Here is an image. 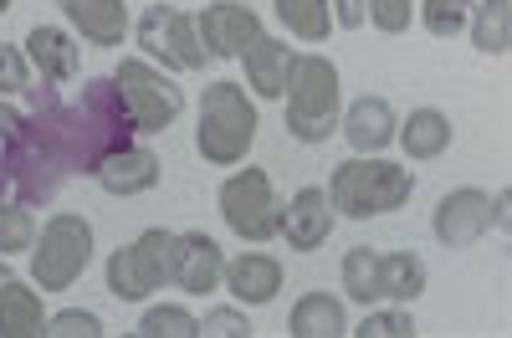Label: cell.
I'll return each instance as SVG.
<instances>
[{
    "mask_svg": "<svg viewBox=\"0 0 512 338\" xmlns=\"http://www.w3.org/2000/svg\"><path fill=\"white\" fill-rule=\"evenodd\" d=\"M487 200H492V195H487V190H477V185L446 190V195L436 200V221H431L436 241H441V246H477V241L492 231Z\"/></svg>",
    "mask_w": 512,
    "mask_h": 338,
    "instance_id": "obj_11",
    "label": "cell"
},
{
    "mask_svg": "<svg viewBox=\"0 0 512 338\" xmlns=\"http://www.w3.org/2000/svg\"><path fill=\"white\" fill-rule=\"evenodd\" d=\"M277 236H287L292 251H318L333 236V205L323 185H303L287 205H277Z\"/></svg>",
    "mask_w": 512,
    "mask_h": 338,
    "instance_id": "obj_12",
    "label": "cell"
},
{
    "mask_svg": "<svg viewBox=\"0 0 512 338\" xmlns=\"http://www.w3.org/2000/svg\"><path fill=\"white\" fill-rule=\"evenodd\" d=\"M31 88V62L21 47H0V98L11 93H26Z\"/></svg>",
    "mask_w": 512,
    "mask_h": 338,
    "instance_id": "obj_33",
    "label": "cell"
},
{
    "mask_svg": "<svg viewBox=\"0 0 512 338\" xmlns=\"http://www.w3.org/2000/svg\"><path fill=\"white\" fill-rule=\"evenodd\" d=\"M16 118H21L16 108H6V103H0V139H6V134L16 129Z\"/></svg>",
    "mask_w": 512,
    "mask_h": 338,
    "instance_id": "obj_37",
    "label": "cell"
},
{
    "mask_svg": "<svg viewBox=\"0 0 512 338\" xmlns=\"http://www.w3.org/2000/svg\"><path fill=\"white\" fill-rule=\"evenodd\" d=\"M226 277V251L216 246V236H205V231H185L180 246H175V287H185L190 298H210V292L221 287Z\"/></svg>",
    "mask_w": 512,
    "mask_h": 338,
    "instance_id": "obj_13",
    "label": "cell"
},
{
    "mask_svg": "<svg viewBox=\"0 0 512 338\" xmlns=\"http://www.w3.org/2000/svg\"><path fill=\"white\" fill-rule=\"evenodd\" d=\"M36 246V221H31V205L16 200H0V257H21V251Z\"/></svg>",
    "mask_w": 512,
    "mask_h": 338,
    "instance_id": "obj_27",
    "label": "cell"
},
{
    "mask_svg": "<svg viewBox=\"0 0 512 338\" xmlns=\"http://www.w3.org/2000/svg\"><path fill=\"white\" fill-rule=\"evenodd\" d=\"M62 16L72 21V31L93 47H118L128 36V11L123 0H57Z\"/></svg>",
    "mask_w": 512,
    "mask_h": 338,
    "instance_id": "obj_18",
    "label": "cell"
},
{
    "mask_svg": "<svg viewBox=\"0 0 512 338\" xmlns=\"http://www.w3.org/2000/svg\"><path fill=\"white\" fill-rule=\"evenodd\" d=\"M200 333L205 338H251V323H246L241 308H210L200 318Z\"/></svg>",
    "mask_w": 512,
    "mask_h": 338,
    "instance_id": "obj_34",
    "label": "cell"
},
{
    "mask_svg": "<svg viewBox=\"0 0 512 338\" xmlns=\"http://www.w3.org/2000/svg\"><path fill=\"white\" fill-rule=\"evenodd\" d=\"M395 139H400L405 159H415V164L441 159V154L451 149V118H446L441 108H415V113L405 118V129H395Z\"/></svg>",
    "mask_w": 512,
    "mask_h": 338,
    "instance_id": "obj_21",
    "label": "cell"
},
{
    "mask_svg": "<svg viewBox=\"0 0 512 338\" xmlns=\"http://www.w3.org/2000/svg\"><path fill=\"white\" fill-rule=\"evenodd\" d=\"M241 62H246V88H251L256 98H282L297 52L287 47V41H277V36L262 31V36H256L251 47L241 52Z\"/></svg>",
    "mask_w": 512,
    "mask_h": 338,
    "instance_id": "obj_16",
    "label": "cell"
},
{
    "mask_svg": "<svg viewBox=\"0 0 512 338\" xmlns=\"http://www.w3.org/2000/svg\"><path fill=\"white\" fill-rule=\"evenodd\" d=\"M113 88L123 98V108L134 113L139 134H164L169 123H175L185 113V93L180 82H169L164 72H154L149 62H123L113 72Z\"/></svg>",
    "mask_w": 512,
    "mask_h": 338,
    "instance_id": "obj_8",
    "label": "cell"
},
{
    "mask_svg": "<svg viewBox=\"0 0 512 338\" xmlns=\"http://www.w3.org/2000/svg\"><path fill=\"white\" fill-rule=\"evenodd\" d=\"M415 195V175L405 164H390L379 154H354L333 169L328 180V205L333 216H349V221H369V216H395L400 205H410Z\"/></svg>",
    "mask_w": 512,
    "mask_h": 338,
    "instance_id": "obj_2",
    "label": "cell"
},
{
    "mask_svg": "<svg viewBox=\"0 0 512 338\" xmlns=\"http://www.w3.org/2000/svg\"><path fill=\"white\" fill-rule=\"evenodd\" d=\"M487 216H492V226H497V231H507V226H512V190H497V195L487 200Z\"/></svg>",
    "mask_w": 512,
    "mask_h": 338,
    "instance_id": "obj_36",
    "label": "cell"
},
{
    "mask_svg": "<svg viewBox=\"0 0 512 338\" xmlns=\"http://www.w3.org/2000/svg\"><path fill=\"white\" fill-rule=\"evenodd\" d=\"M287 333L292 338H338V333H349V313L338 298H328V292H308V298H297Z\"/></svg>",
    "mask_w": 512,
    "mask_h": 338,
    "instance_id": "obj_22",
    "label": "cell"
},
{
    "mask_svg": "<svg viewBox=\"0 0 512 338\" xmlns=\"http://www.w3.org/2000/svg\"><path fill=\"white\" fill-rule=\"evenodd\" d=\"M93 262V226L77 210H57L31 246V282L41 292H67Z\"/></svg>",
    "mask_w": 512,
    "mask_h": 338,
    "instance_id": "obj_5",
    "label": "cell"
},
{
    "mask_svg": "<svg viewBox=\"0 0 512 338\" xmlns=\"http://www.w3.org/2000/svg\"><path fill=\"white\" fill-rule=\"evenodd\" d=\"M277 16L297 41H328L333 31V6L328 0H277Z\"/></svg>",
    "mask_w": 512,
    "mask_h": 338,
    "instance_id": "obj_26",
    "label": "cell"
},
{
    "mask_svg": "<svg viewBox=\"0 0 512 338\" xmlns=\"http://www.w3.org/2000/svg\"><path fill=\"white\" fill-rule=\"evenodd\" d=\"M134 333H139V338H200V318H195L190 308L169 303V308H149Z\"/></svg>",
    "mask_w": 512,
    "mask_h": 338,
    "instance_id": "obj_28",
    "label": "cell"
},
{
    "mask_svg": "<svg viewBox=\"0 0 512 338\" xmlns=\"http://www.w3.org/2000/svg\"><path fill=\"white\" fill-rule=\"evenodd\" d=\"M256 103L246 98L241 82H210L200 98V123H195V149L205 164H241L246 149L256 144Z\"/></svg>",
    "mask_w": 512,
    "mask_h": 338,
    "instance_id": "obj_3",
    "label": "cell"
},
{
    "mask_svg": "<svg viewBox=\"0 0 512 338\" xmlns=\"http://www.w3.org/2000/svg\"><path fill=\"white\" fill-rule=\"evenodd\" d=\"M472 16V0H420V26L431 36H456Z\"/></svg>",
    "mask_w": 512,
    "mask_h": 338,
    "instance_id": "obj_30",
    "label": "cell"
},
{
    "mask_svg": "<svg viewBox=\"0 0 512 338\" xmlns=\"http://www.w3.org/2000/svg\"><path fill=\"white\" fill-rule=\"evenodd\" d=\"M287 134L297 144H328L338 134V67L318 52L297 57L287 77Z\"/></svg>",
    "mask_w": 512,
    "mask_h": 338,
    "instance_id": "obj_4",
    "label": "cell"
},
{
    "mask_svg": "<svg viewBox=\"0 0 512 338\" xmlns=\"http://www.w3.org/2000/svg\"><path fill=\"white\" fill-rule=\"evenodd\" d=\"M26 62L41 72V82H72L77 77V41L62 31V26H31L26 31Z\"/></svg>",
    "mask_w": 512,
    "mask_h": 338,
    "instance_id": "obj_19",
    "label": "cell"
},
{
    "mask_svg": "<svg viewBox=\"0 0 512 338\" xmlns=\"http://www.w3.org/2000/svg\"><path fill=\"white\" fill-rule=\"evenodd\" d=\"M472 47L482 57H507L512 52V0H472Z\"/></svg>",
    "mask_w": 512,
    "mask_h": 338,
    "instance_id": "obj_23",
    "label": "cell"
},
{
    "mask_svg": "<svg viewBox=\"0 0 512 338\" xmlns=\"http://www.w3.org/2000/svg\"><path fill=\"white\" fill-rule=\"evenodd\" d=\"M221 216L231 226V236L251 241V246H267L277 236V195H272V175L267 169H236V175L221 185Z\"/></svg>",
    "mask_w": 512,
    "mask_h": 338,
    "instance_id": "obj_7",
    "label": "cell"
},
{
    "mask_svg": "<svg viewBox=\"0 0 512 338\" xmlns=\"http://www.w3.org/2000/svg\"><path fill=\"white\" fill-rule=\"evenodd\" d=\"M108 195H144L159 185V154L144 149V144H123L113 149L103 164H98V175H93Z\"/></svg>",
    "mask_w": 512,
    "mask_h": 338,
    "instance_id": "obj_17",
    "label": "cell"
},
{
    "mask_svg": "<svg viewBox=\"0 0 512 338\" xmlns=\"http://www.w3.org/2000/svg\"><path fill=\"white\" fill-rule=\"evenodd\" d=\"M47 338H103V318L88 308H62L47 318Z\"/></svg>",
    "mask_w": 512,
    "mask_h": 338,
    "instance_id": "obj_31",
    "label": "cell"
},
{
    "mask_svg": "<svg viewBox=\"0 0 512 338\" xmlns=\"http://www.w3.org/2000/svg\"><path fill=\"white\" fill-rule=\"evenodd\" d=\"M221 287H231V298L241 308H267L282 292V262L267 257V251H241L236 262H226Z\"/></svg>",
    "mask_w": 512,
    "mask_h": 338,
    "instance_id": "obj_14",
    "label": "cell"
},
{
    "mask_svg": "<svg viewBox=\"0 0 512 338\" xmlns=\"http://www.w3.org/2000/svg\"><path fill=\"white\" fill-rule=\"evenodd\" d=\"M349 333H359V338H410L415 318H410L405 303H395V308H364V323L349 328Z\"/></svg>",
    "mask_w": 512,
    "mask_h": 338,
    "instance_id": "obj_29",
    "label": "cell"
},
{
    "mask_svg": "<svg viewBox=\"0 0 512 338\" xmlns=\"http://www.w3.org/2000/svg\"><path fill=\"white\" fill-rule=\"evenodd\" d=\"M175 246H180V236L164 231V226H149L139 241L118 246L108 257V267H103L108 292L118 303H144L154 287H164L169 277H175Z\"/></svg>",
    "mask_w": 512,
    "mask_h": 338,
    "instance_id": "obj_6",
    "label": "cell"
},
{
    "mask_svg": "<svg viewBox=\"0 0 512 338\" xmlns=\"http://www.w3.org/2000/svg\"><path fill=\"white\" fill-rule=\"evenodd\" d=\"M41 333H47V313H41L36 287L6 277L0 282V338H41Z\"/></svg>",
    "mask_w": 512,
    "mask_h": 338,
    "instance_id": "obj_20",
    "label": "cell"
},
{
    "mask_svg": "<svg viewBox=\"0 0 512 338\" xmlns=\"http://www.w3.org/2000/svg\"><path fill=\"white\" fill-rule=\"evenodd\" d=\"M195 31H200V47L205 57L216 62H241V52L251 47L256 36H262V16L241 0H216V6H205L195 16Z\"/></svg>",
    "mask_w": 512,
    "mask_h": 338,
    "instance_id": "obj_10",
    "label": "cell"
},
{
    "mask_svg": "<svg viewBox=\"0 0 512 338\" xmlns=\"http://www.w3.org/2000/svg\"><path fill=\"white\" fill-rule=\"evenodd\" d=\"M6 277H11V272H6V257H0V282H6Z\"/></svg>",
    "mask_w": 512,
    "mask_h": 338,
    "instance_id": "obj_38",
    "label": "cell"
},
{
    "mask_svg": "<svg viewBox=\"0 0 512 338\" xmlns=\"http://www.w3.org/2000/svg\"><path fill=\"white\" fill-rule=\"evenodd\" d=\"M139 123L123 108L113 77L82 82V98L62 103L57 82H41L16 129L0 139V200L52 205L77 175H98V164L134 144Z\"/></svg>",
    "mask_w": 512,
    "mask_h": 338,
    "instance_id": "obj_1",
    "label": "cell"
},
{
    "mask_svg": "<svg viewBox=\"0 0 512 338\" xmlns=\"http://www.w3.org/2000/svg\"><path fill=\"white\" fill-rule=\"evenodd\" d=\"M338 282H344L349 303H359V308H374V303H384V292H379V251H369V246H354L349 257H344V267H338Z\"/></svg>",
    "mask_w": 512,
    "mask_h": 338,
    "instance_id": "obj_25",
    "label": "cell"
},
{
    "mask_svg": "<svg viewBox=\"0 0 512 338\" xmlns=\"http://www.w3.org/2000/svg\"><path fill=\"white\" fill-rule=\"evenodd\" d=\"M333 6V26H344V31H359L369 21V6L364 0H328Z\"/></svg>",
    "mask_w": 512,
    "mask_h": 338,
    "instance_id": "obj_35",
    "label": "cell"
},
{
    "mask_svg": "<svg viewBox=\"0 0 512 338\" xmlns=\"http://www.w3.org/2000/svg\"><path fill=\"white\" fill-rule=\"evenodd\" d=\"M6 11H11V0H0V16H6Z\"/></svg>",
    "mask_w": 512,
    "mask_h": 338,
    "instance_id": "obj_39",
    "label": "cell"
},
{
    "mask_svg": "<svg viewBox=\"0 0 512 338\" xmlns=\"http://www.w3.org/2000/svg\"><path fill=\"white\" fill-rule=\"evenodd\" d=\"M139 47L164 62L169 72H200L205 67V47H200V31H195V16L180 11V6H149L139 16Z\"/></svg>",
    "mask_w": 512,
    "mask_h": 338,
    "instance_id": "obj_9",
    "label": "cell"
},
{
    "mask_svg": "<svg viewBox=\"0 0 512 338\" xmlns=\"http://www.w3.org/2000/svg\"><path fill=\"white\" fill-rule=\"evenodd\" d=\"M395 108L384 98H354L344 113H338V129H344V139L354 144V154H384L395 144Z\"/></svg>",
    "mask_w": 512,
    "mask_h": 338,
    "instance_id": "obj_15",
    "label": "cell"
},
{
    "mask_svg": "<svg viewBox=\"0 0 512 338\" xmlns=\"http://www.w3.org/2000/svg\"><path fill=\"white\" fill-rule=\"evenodd\" d=\"M364 6H369V21H374L384 36H400V31H410L415 0H364Z\"/></svg>",
    "mask_w": 512,
    "mask_h": 338,
    "instance_id": "obj_32",
    "label": "cell"
},
{
    "mask_svg": "<svg viewBox=\"0 0 512 338\" xmlns=\"http://www.w3.org/2000/svg\"><path fill=\"white\" fill-rule=\"evenodd\" d=\"M379 292L384 303H415L425 292V262L415 251H379Z\"/></svg>",
    "mask_w": 512,
    "mask_h": 338,
    "instance_id": "obj_24",
    "label": "cell"
}]
</instances>
